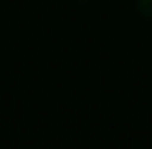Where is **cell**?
<instances>
[{"mask_svg": "<svg viewBox=\"0 0 152 149\" xmlns=\"http://www.w3.org/2000/svg\"><path fill=\"white\" fill-rule=\"evenodd\" d=\"M137 9L143 18H152V0H137Z\"/></svg>", "mask_w": 152, "mask_h": 149, "instance_id": "6da1fadb", "label": "cell"}]
</instances>
